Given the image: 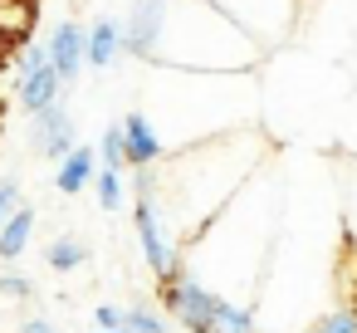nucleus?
I'll use <instances>...</instances> for the list:
<instances>
[{
  "label": "nucleus",
  "instance_id": "3",
  "mask_svg": "<svg viewBox=\"0 0 357 333\" xmlns=\"http://www.w3.org/2000/svg\"><path fill=\"white\" fill-rule=\"evenodd\" d=\"M157 294H162V309H167L186 333H215L225 299H220V294H211L196 274H186V265H181L172 279H162V284H157Z\"/></svg>",
  "mask_w": 357,
  "mask_h": 333
},
{
  "label": "nucleus",
  "instance_id": "15",
  "mask_svg": "<svg viewBox=\"0 0 357 333\" xmlns=\"http://www.w3.org/2000/svg\"><path fill=\"white\" fill-rule=\"evenodd\" d=\"M98 157H103V172H123V167H128V133H123V123H108V128H103Z\"/></svg>",
  "mask_w": 357,
  "mask_h": 333
},
{
  "label": "nucleus",
  "instance_id": "25",
  "mask_svg": "<svg viewBox=\"0 0 357 333\" xmlns=\"http://www.w3.org/2000/svg\"><path fill=\"white\" fill-rule=\"evenodd\" d=\"M0 74H6V69H0Z\"/></svg>",
  "mask_w": 357,
  "mask_h": 333
},
{
  "label": "nucleus",
  "instance_id": "2",
  "mask_svg": "<svg viewBox=\"0 0 357 333\" xmlns=\"http://www.w3.org/2000/svg\"><path fill=\"white\" fill-rule=\"evenodd\" d=\"M264 50L245 35L215 0H167L162 35L152 50V69L186 74H259Z\"/></svg>",
  "mask_w": 357,
  "mask_h": 333
},
{
  "label": "nucleus",
  "instance_id": "6",
  "mask_svg": "<svg viewBox=\"0 0 357 333\" xmlns=\"http://www.w3.org/2000/svg\"><path fill=\"white\" fill-rule=\"evenodd\" d=\"M30 147H35L40 157H54V162L74 157V152H79V142H74V113H69L64 103H54L50 113H40L35 128H30Z\"/></svg>",
  "mask_w": 357,
  "mask_h": 333
},
{
  "label": "nucleus",
  "instance_id": "5",
  "mask_svg": "<svg viewBox=\"0 0 357 333\" xmlns=\"http://www.w3.org/2000/svg\"><path fill=\"white\" fill-rule=\"evenodd\" d=\"M50 59H54V74L64 79V89L79 84V74L89 64V30L79 20H59L50 35Z\"/></svg>",
  "mask_w": 357,
  "mask_h": 333
},
{
  "label": "nucleus",
  "instance_id": "26",
  "mask_svg": "<svg viewBox=\"0 0 357 333\" xmlns=\"http://www.w3.org/2000/svg\"><path fill=\"white\" fill-rule=\"evenodd\" d=\"M0 113H6V108H0Z\"/></svg>",
  "mask_w": 357,
  "mask_h": 333
},
{
  "label": "nucleus",
  "instance_id": "27",
  "mask_svg": "<svg viewBox=\"0 0 357 333\" xmlns=\"http://www.w3.org/2000/svg\"><path fill=\"white\" fill-rule=\"evenodd\" d=\"M308 6H313V0H308Z\"/></svg>",
  "mask_w": 357,
  "mask_h": 333
},
{
  "label": "nucleus",
  "instance_id": "8",
  "mask_svg": "<svg viewBox=\"0 0 357 333\" xmlns=\"http://www.w3.org/2000/svg\"><path fill=\"white\" fill-rule=\"evenodd\" d=\"M128 54V20H93L89 25V69H113L118 59Z\"/></svg>",
  "mask_w": 357,
  "mask_h": 333
},
{
  "label": "nucleus",
  "instance_id": "12",
  "mask_svg": "<svg viewBox=\"0 0 357 333\" xmlns=\"http://www.w3.org/2000/svg\"><path fill=\"white\" fill-rule=\"evenodd\" d=\"M89 182H98V152H93V147H79L74 157H64V162H59L54 186H59L64 196H79Z\"/></svg>",
  "mask_w": 357,
  "mask_h": 333
},
{
  "label": "nucleus",
  "instance_id": "24",
  "mask_svg": "<svg viewBox=\"0 0 357 333\" xmlns=\"http://www.w3.org/2000/svg\"><path fill=\"white\" fill-rule=\"evenodd\" d=\"M0 69H6V45H0Z\"/></svg>",
  "mask_w": 357,
  "mask_h": 333
},
{
  "label": "nucleus",
  "instance_id": "4",
  "mask_svg": "<svg viewBox=\"0 0 357 333\" xmlns=\"http://www.w3.org/2000/svg\"><path fill=\"white\" fill-rule=\"evenodd\" d=\"M215 6H220L245 35H255L259 50L269 54V50H279V45L294 35L303 0H215Z\"/></svg>",
  "mask_w": 357,
  "mask_h": 333
},
{
  "label": "nucleus",
  "instance_id": "1",
  "mask_svg": "<svg viewBox=\"0 0 357 333\" xmlns=\"http://www.w3.org/2000/svg\"><path fill=\"white\" fill-rule=\"evenodd\" d=\"M269 167V138L259 128L230 133L186 152H172L167 162L132 172V196H152L176 255L191 250V240Z\"/></svg>",
  "mask_w": 357,
  "mask_h": 333
},
{
  "label": "nucleus",
  "instance_id": "22",
  "mask_svg": "<svg viewBox=\"0 0 357 333\" xmlns=\"http://www.w3.org/2000/svg\"><path fill=\"white\" fill-rule=\"evenodd\" d=\"M35 294V284L30 279H20V274H0V299H10V304H25Z\"/></svg>",
  "mask_w": 357,
  "mask_h": 333
},
{
  "label": "nucleus",
  "instance_id": "7",
  "mask_svg": "<svg viewBox=\"0 0 357 333\" xmlns=\"http://www.w3.org/2000/svg\"><path fill=\"white\" fill-rule=\"evenodd\" d=\"M123 133H128V167L132 172H147V167L167 162V142H162V133L152 128V118L142 108H132L123 118Z\"/></svg>",
  "mask_w": 357,
  "mask_h": 333
},
{
  "label": "nucleus",
  "instance_id": "21",
  "mask_svg": "<svg viewBox=\"0 0 357 333\" xmlns=\"http://www.w3.org/2000/svg\"><path fill=\"white\" fill-rule=\"evenodd\" d=\"M20 211V182L15 177H0V230H6V221Z\"/></svg>",
  "mask_w": 357,
  "mask_h": 333
},
{
  "label": "nucleus",
  "instance_id": "18",
  "mask_svg": "<svg viewBox=\"0 0 357 333\" xmlns=\"http://www.w3.org/2000/svg\"><path fill=\"white\" fill-rule=\"evenodd\" d=\"M93 186H98V206L113 216V211L123 206V172H98V182H93Z\"/></svg>",
  "mask_w": 357,
  "mask_h": 333
},
{
  "label": "nucleus",
  "instance_id": "13",
  "mask_svg": "<svg viewBox=\"0 0 357 333\" xmlns=\"http://www.w3.org/2000/svg\"><path fill=\"white\" fill-rule=\"evenodd\" d=\"M35 221H40L35 206H20V211L6 221V230H0V260H6V265H15V260L25 255V245H30V235H35Z\"/></svg>",
  "mask_w": 357,
  "mask_h": 333
},
{
  "label": "nucleus",
  "instance_id": "9",
  "mask_svg": "<svg viewBox=\"0 0 357 333\" xmlns=\"http://www.w3.org/2000/svg\"><path fill=\"white\" fill-rule=\"evenodd\" d=\"M59 94H64V79L54 74V64H45L40 74L20 79V89H15V103H20L30 118H40V113H50V108L59 103Z\"/></svg>",
  "mask_w": 357,
  "mask_h": 333
},
{
  "label": "nucleus",
  "instance_id": "11",
  "mask_svg": "<svg viewBox=\"0 0 357 333\" xmlns=\"http://www.w3.org/2000/svg\"><path fill=\"white\" fill-rule=\"evenodd\" d=\"M337 201H342V245L357 255V157H337Z\"/></svg>",
  "mask_w": 357,
  "mask_h": 333
},
{
  "label": "nucleus",
  "instance_id": "28",
  "mask_svg": "<svg viewBox=\"0 0 357 333\" xmlns=\"http://www.w3.org/2000/svg\"><path fill=\"white\" fill-rule=\"evenodd\" d=\"M123 333H128V328H123Z\"/></svg>",
  "mask_w": 357,
  "mask_h": 333
},
{
  "label": "nucleus",
  "instance_id": "16",
  "mask_svg": "<svg viewBox=\"0 0 357 333\" xmlns=\"http://www.w3.org/2000/svg\"><path fill=\"white\" fill-rule=\"evenodd\" d=\"M308 333H357V309L352 304H333Z\"/></svg>",
  "mask_w": 357,
  "mask_h": 333
},
{
  "label": "nucleus",
  "instance_id": "23",
  "mask_svg": "<svg viewBox=\"0 0 357 333\" xmlns=\"http://www.w3.org/2000/svg\"><path fill=\"white\" fill-rule=\"evenodd\" d=\"M20 333H59V328H54L50 318H25V323H20Z\"/></svg>",
  "mask_w": 357,
  "mask_h": 333
},
{
  "label": "nucleus",
  "instance_id": "14",
  "mask_svg": "<svg viewBox=\"0 0 357 333\" xmlns=\"http://www.w3.org/2000/svg\"><path fill=\"white\" fill-rule=\"evenodd\" d=\"M45 265L54 269V274H69V269H84L89 265V245L84 240H74V235H59L50 250H45Z\"/></svg>",
  "mask_w": 357,
  "mask_h": 333
},
{
  "label": "nucleus",
  "instance_id": "19",
  "mask_svg": "<svg viewBox=\"0 0 357 333\" xmlns=\"http://www.w3.org/2000/svg\"><path fill=\"white\" fill-rule=\"evenodd\" d=\"M93 323H98V333H123V328H128V309L98 304V309H93Z\"/></svg>",
  "mask_w": 357,
  "mask_h": 333
},
{
  "label": "nucleus",
  "instance_id": "17",
  "mask_svg": "<svg viewBox=\"0 0 357 333\" xmlns=\"http://www.w3.org/2000/svg\"><path fill=\"white\" fill-rule=\"evenodd\" d=\"M128 333H172V323H167L152 304H132V309H128Z\"/></svg>",
  "mask_w": 357,
  "mask_h": 333
},
{
  "label": "nucleus",
  "instance_id": "10",
  "mask_svg": "<svg viewBox=\"0 0 357 333\" xmlns=\"http://www.w3.org/2000/svg\"><path fill=\"white\" fill-rule=\"evenodd\" d=\"M35 20H40V0H0V45L25 50V40L35 35Z\"/></svg>",
  "mask_w": 357,
  "mask_h": 333
},
{
  "label": "nucleus",
  "instance_id": "20",
  "mask_svg": "<svg viewBox=\"0 0 357 333\" xmlns=\"http://www.w3.org/2000/svg\"><path fill=\"white\" fill-rule=\"evenodd\" d=\"M337 274H342V304H352L357 309V255L342 245V265H337Z\"/></svg>",
  "mask_w": 357,
  "mask_h": 333
}]
</instances>
